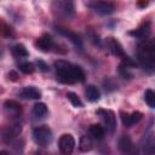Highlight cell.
I'll use <instances>...</instances> for the list:
<instances>
[{"mask_svg":"<svg viewBox=\"0 0 155 155\" xmlns=\"http://www.w3.org/2000/svg\"><path fill=\"white\" fill-rule=\"evenodd\" d=\"M19 97L23 99H40L41 92L34 86H27L19 91Z\"/></svg>","mask_w":155,"mask_h":155,"instance_id":"7c38bea8","label":"cell"},{"mask_svg":"<svg viewBox=\"0 0 155 155\" xmlns=\"http://www.w3.org/2000/svg\"><path fill=\"white\" fill-rule=\"evenodd\" d=\"M54 30H56L59 35L67 38L75 47H78L79 50H82V40L80 39V36H79L76 33H74V31H71V30H69V29H67V28L58 27V25L54 27Z\"/></svg>","mask_w":155,"mask_h":155,"instance_id":"52a82bcc","label":"cell"},{"mask_svg":"<svg viewBox=\"0 0 155 155\" xmlns=\"http://www.w3.org/2000/svg\"><path fill=\"white\" fill-rule=\"evenodd\" d=\"M51 10L56 18L70 21L75 15V2L74 0H53Z\"/></svg>","mask_w":155,"mask_h":155,"instance_id":"7a4b0ae2","label":"cell"},{"mask_svg":"<svg viewBox=\"0 0 155 155\" xmlns=\"http://www.w3.org/2000/svg\"><path fill=\"white\" fill-rule=\"evenodd\" d=\"M105 44H107V47H108V50L114 54V56H116V57H120V58H122V57H125L126 56V53H125V51H124V47H122V45L115 39V38H107V40H105Z\"/></svg>","mask_w":155,"mask_h":155,"instance_id":"30bf717a","label":"cell"},{"mask_svg":"<svg viewBox=\"0 0 155 155\" xmlns=\"http://www.w3.org/2000/svg\"><path fill=\"white\" fill-rule=\"evenodd\" d=\"M33 139L38 145L46 147L52 140V132L47 126H38L33 130Z\"/></svg>","mask_w":155,"mask_h":155,"instance_id":"3957f363","label":"cell"},{"mask_svg":"<svg viewBox=\"0 0 155 155\" xmlns=\"http://www.w3.org/2000/svg\"><path fill=\"white\" fill-rule=\"evenodd\" d=\"M67 98L71 103L73 107H75V108H82L84 104H82L81 99L79 98V96L76 93H74V92H67Z\"/></svg>","mask_w":155,"mask_h":155,"instance_id":"ffe728a7","label":"cell"},{"mask_svg":"<svg viewBox=\"0 0 155 155\" xmlns=\"http://www.w3.org/2000/svg\"><path fill=\"white\" fill-rule=\"evenodd\" d=\"M58 148L61 150V153L68 155L71 154L74 151L75 148V139L70 133H64L61 136V138L58 139Z\"/></svg>","mask_w":155,"mask_h":155,"instance_id":"8992f818","label":"cell"},{"mask_svg":"<svg viewBox=\"0 0 155 155\" xmlns=\"http://www.w3.org/2000/svg\"><path fill=\"white\" fill-rule=\"evenodd\" d=\"M35 46H36L38 50H40L42 52H50L52 50V47H53V40H52L51 35L42 34L39 39H36Z\"/></svg>","mask_w":155,"mask_h":155,"instance_id":"8fae6325","label":"cell"},{"mask_svg":"<svg viewBox=\"0 0 155 155\" xmlns=\"http://www.w3.org/2000/svg\"><path fill=\"white\" fill-rule=\"evenodd\" d=\"M88 7L101 16L110 15L115 11V5L110 1H94V2H91Z\"/></svg>","mask_w":155,"mask_h":155,"instance_id":"5b68a950","label":"cell"},{"mask_svg":"<svg viewBox=\"0 0 155 155\" xmlns=\"http://www.w3.org/2000/svg\"><path fill=\"white\" fill-rule=\"evenodd\" d=\"M97 114L101 116L103 124H104V128L109 132V133H114L116 130V116L115 113L113 110L109 109H98Z\"/></svg>","mask_w":155,"mask_h":155,"instance_id":"277c9868","label":"cell"},{"mask_svg":"<svg viewBox=\"0 0 155 155\" xmlns=\"http://www.w3.org/2000/svg\"><path fill=\"white\" fill-rule=\"evenodd\" d=\"M119 73L122 75V78H125V79H131L132 78V73L130 71V67H127V65H125L124 63H121L120 65H119Z\"/></svg>","mask_w":155,"mask_h":155,"instance_id":"cb8c5ba5","label":"cell"},{"mask_svg":"<svg viewBox=\"0 0 155 155\" xmlns=\"http://www.w3.org/2000/svg\"><path fill=\"white\" fill-rule=\"evenodd\" d=\"M53 67L56 69L57 74V80L62 84H75V82H81L85 80V73L84 70L79 67L75 65L70 62L58 59L53 63Z\"/></svg>","mask_w":155,"mask_h":155,"instance_id":"6da1fadb","label":"cell"},{"mask_svg":"<svg viewBox=\"0 0 155 155\" xmlns=\"http://www.w3.org/2000/svg\"><path fill=\"white\" fill-rule=\"evenodd\" d=\"M11 53L15 58H24V57H28L29 56V52L28 50L25 48L24 45L22 44H16L11 47Z\"/></svg>","mask_w":155,"mask_h":155,"instance_id":"2e32d148","label":"cell"},{"mask_svg":"<svg viewBox=\"0 0 155 155\" xmlns=\"http://www.w3.org/2000/svg\"><path fill=\"white\" fill-rule=\"evenodd\" d=\"M47 114V107L45 103L39 102L33 107V116L35 119H44Z\"/></svg>","mask_w":155,"mask_h":155,"instance_id":"e0dca14e","label":"cell"},{"mask_svg":"<svg viewBox=\"0 0 155 155\" xmlns=\"http://www.w3.org/2000/svg\"><path fill=\"white\" fill-rule=\"evenodd\" d=\"M150 30H151V22L150 21H145L142 24H139L136 29L131 30L128 34L131 36H133V38H137V39H145L150 34Z\"/></svg>","mask_w":155,"mask_h":155,"instance_id":"9c48e42d","label":"cell"},{"mask_svg":"<svg viewBox=\"0 0 155 155\" xmlns=\"http://www.w3.org/2000/svg\"><path fill=\"white\" fill-rule=\"evenodd\" d=\"M85 96H86V99L88 102H97L99 101L101 98V91L98 90V87L93 86V85H88L85 90Z\"/></svg>","mask_w":155,"mask_h":155,"instance_id":"9a60e30c","label":"cell"},{"mask_svg":"<svg viewBox=\"0 0 155 155\" xmlns=\"http://www.w3.org/2000/svg\"><path fill=\"white\" fill-rule=\"evenodd\" d=\"M79 148H80L81 151H88V150H91L92 149V140H91V138L87 137V136L81 137V139H80V147Z\"/></svg>","mask_w":155,"mask_h":155,"instance_id":"603a6c76","label":"cell"},{"mask_svg":"<svg viewBox=\"0 0 155 155\" xmlns=\"http://www.w3.org/2000/svg\"><path fill=\"white\" fill-rule=\"evenodd\" d=\"M144 101L148 107L155 109V92L151 90H147L144 93Z\"/></svg>","mask_w":155,"mask_h":155,"instance_id":"44dd1931","label":"cell"},{"mask_svg":"<svg viewBox=\"0 0 155 155\" xmlns=\"http://www.w3.org/2000/svg\"><path fill=\"white\" fill-rule=\"evenodd\" d=\"M120 117H121V122L125 127H132L133 125L138 124L142 120L143 114L140 111H133V113L120 111Z\"/></svg>","mask_w":155,"mask_h":155,"instance_id":"ba28073f","label":"cell"},{"mask_svg":"<svg viewBox=\"0 0 155 155\" xmlns=\"http://www.w3.org/2000/svg\"><path fill=\"white\" fill-rule=\"evenodd\" d=\"M117 145H119L120 151L124 153V154H130V153L133 151V143H132L131 138L127 134H124L119 138Z\"/></svg>","mask_w":155,"mask_h":155,"instance_id":"4fadbf2b","label":"cell"},{"mask_svg":"<svg viewBox=\"0 0 155 155\" xmlns=\"http://www.w3.org/2000/svg\"><path fill=\"white\" fill-rule=\"evenodd\" d=\"M18 69L23 73V74H33L35 70V67L33 63L30 62H22L18 64Z\"/></svg>","mask_w":155,"mask_h":155,"instance_id":"7402d4cb","label":"cell"},{"mask_svg":"<svg viewBox=\"0 0 155 155\" xmlns=\"http://www.w3.org/2000/svg\"><path fill=\"white\" fill-rule=\"evenodd\" d=\"M17 78H18V74H17L16 71L11 70V71L8 73V79H11L12 81H16V80H17Z\"/></svg>","mask_w":155,"mask_h":155,"instance_id":"484cf974","label":"cell"},{"mask_svg":"<svg viewBox=\"0 0 155 155\" xmlns=\"http://www.w3.org/2000/svg\"><path fill=\"white\" fill-rule=\"evenodd\" d=\"M4 108L6 111H10L17 116L18 114H21V104H18L16 101H6L4 103Z\"/></svg>","mask_w":155,"mask_h":155,"instance_id":"ac0fdd59","label":"cell"},{"mask_svg":"<svg viewBox=\"0 0 155 155\" xmlns=\"http://www.w3.org/2000/svg\"><path fill=\"white\" fill-rule=\"evenodd\" d=\"M36 64H38V67L40 68L41 71H47V70H48V67H47V64H46L45 62H42V61H38Z\"/></svg>","mask_w":155,"mask_h":155,"instance_id":"d4e9b609","label":"cell"},{"mask_svg":"<svg viewBox=\"0 0 155 155\" xmlns=\"http://www.w3.org/2000/svg\"><path fill=\"white\" fill-rule=\"evenodd\" d=\"M88 134H90L91 138H93L96 140H101V139L104 138L105 128L99 124H92L88 127Z\"/></svg>","mask_w":155,"mask_h":155,"instance_id":"5bb4252c","label":"cell"},{"mask_svg":"<svg viewBox=\"0 0 155 155\" xmlns=\"http://www.w3.org/2000/svg\"><path fill=\"white\" fill-rule=\"evenodd\" d=\"M144 149L148 153H155V132H153L151 134H148L145 139Z\"/></svg>","mask_w":155,"mask_h":155,"instance_id":"d6986e66","label":"cell"}]
</instances>
